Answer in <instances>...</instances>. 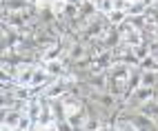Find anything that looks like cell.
I'll use <instances>...</instances> for the list:
<instances>
[{
	"mask_svg": "<svg viewBox=\"0 0 158 131\" xmlns=\"http://www.w3.org/2000/svg\"><path fill=\"white\" fill-rule=\"evenodd\" d=\"M94 5H96L98 14L102 16H109L114 9H116V0H94Z\"/></svg>",
	"mask_w": 158,
	"mask_h": 131,
	"instance_id": "10",
	"label": "cell"
},
{
	"mask_svg": "<svg viewBox=\"0 0 158 131\" xmlns=\"http://www.w3.org/2000/svg\"><path fill=\"white\" fill-rule=\"evenodd\" d=\"M140 2H143L145 7H156V5H158V0H140Z\"/></svg>",
	"mask_w": 158,
	"mask_h": 131,
	"instance_id": "14",
	"label": "cell"
},
{
	"mask_svg": "<svg viewBox=\"0 0 158 131\" xmlns=\"http://www.w3.org/2000/svg\"><path fill=\"white\" fill-rule=\"evenodd\" d=\"M25 111H16V109H11V111H2V127L7 129H16L20 125V120H23Z\"/></svg>",
	"mask_w": 158,
	"mask_h": 131,
	"instance_id": "6",
	"label": "cell"
},
{
	"mask_svg": "<svg viewBox=\"0 0 158 131\" xmlns=\"http://www.w3.org/2000/svg\"><path fill=\"white\" fill-rule=\"evenodd\" d=\"M134 53H136V58L143 62L147 56H152V53H149V42L145 40V42H140V45H136V47H134Z\"/></svg>",
	"mask_w": 158,
	"mask_h": 131,
	"instance_id": "12",
	"label": "cell"
},
{
	"mask_svg": "<svg viewBox=\"0 0 158 131\" xmlns=\"http://www.w3.org/2000/svg\"><path fill=\"white\" fill-rule=\"evenodd\" d=\"M27 2H29V5H31V7H36V5H38V2H40V0H27Z\"/></svg>",
	"mask_w": 158,
	"mask_h": 131,
	"instance_id": "17",
	"label": "cell"
},
{
	"mask_svg": "<svg viewBox=\"0 0 158 131\" xmlns=\"http://www.w3.org/2000/svg\"><path fill=\"white\" fill-rule=\"evenodd\" d=\"M156 98H158V87H156Z\"/></svg>",
	"mask_w": 158,
	"mask_h": 131,
	"instance_id": "18",
	"label": "cell"
},
{
	"mask_svg": "<svg viewBox=\"0 0 158 131\" xmlns=\"http://www.w3.org/2000/svg\"><path fill=\"white\" fill-rule=\"evenodd\" d=\"M67 2H69V5H76V7H80L82 2H87V0H67Z\"/></svg>",
	"mask_w": 158,
	"mask_h": 131,
	"instance_id": "15",
	"label": "cell"
},
{
	"mask_svg": "<svg viewBox=\"0 0 158 131\" xmlns=\"http://www.w3.org/2000/svg\"><path fill=\"white\" fill-rule=\"evenodd\" d=\"M87 120H89V113H87V104H85V109H80V111L71 113V116H67V122H69L73 129H76V131H82V129H85Z\"/></svg>",
	"mask_w": 158,
	"mask_h": 131,
	"instance_id": "5",
	"label": "cell"
},
{
	"mask_svg": "<svg viewBox=\"0 0 158 131\" xmlns=\"http://www.w3.org/2000/svg\"><path fill=\"white\" fill-rule=\"evenodd\" d=\"M107 20H109L111 27H120L125 20H127V14H125V11H118V9H114V11L107 16Z\"/></svg>",
	"mask_w": 158,
	"mask_h": 131,
	"instance_id": "11",
	"label": "cell"
},
{
	"mask_svg": "<svg viewBox=\"0 0 158 131\" xmlns=\"http://www.w3.org/2000/svg\"><path fill=\"white\" fill-rule=\"evenodd\" d=\"M45 71L51 76V78H67V76L71 73L69 69V62L62 58V60H49V62H43Z\"/></svg>",
	"mask_w": 158,
	"mask_h": 131,
	"instance_id": "1",
	"label": "cell"
},
{
	"mask_svg": "<svg viewBox=\"0 0 158 131\" xmlns=\"http://www.w3.org/2000/svg\"><path fill=\"white\" fill-rule=\"evenodd\" d=\"M45 131H58V127H56V122H51V125H47V127H45Z\"/></svg>",
	"mask_w": 158,
	"mask_h": 131,
	"instance_id": "16",
	"label": "cell"
},
{
	"mask_svg": "<svg viewBox=\"0 0 158 131\" xmlns=\"http://www.w3.org/2000/svg\"><path fill=\"white\" fill-rule=\"evenodd\" d=\"M129 69H131V67H127L125 62H114V67L107 71V76H109V78H114V80H127Z\"/></svg>",
	"mask_w": 158,
	"mask_h": 131,
	"instance_id": "8",
	"label": "cell"
},
{
	"mask_svg": "<svg viewBox=\"0 0 158 131\" xmlns=\"http://www.w3.org/2000/svg\"><path fill=\"white\" fill-rule=\"evenodd\" d=\"M85 58H91L89 56V47L85 45V42L73 40L71 47H69V51H67V56H65V60L71 64V62H78V60H85Z\"/></svg>",
	"mask_w": 158,
	"mask_h": 131,
	"instance_id": "2",
	"label": "cell"
},
{
	"mask_svg": "<svg viewBox=\"0 0 158 131\" xmlns=\"http://www.w3.org/2000/svg\"><path fill=\"white\" fill-rule=\"evenodd\" d=\"M102 120L100 118H96V116H89V120H87V125H85V129L82 131H100L102 129Z\"/></svg>",
	"mask_w": 158,
	"mask_h": 131,
	"instance_id": "13",
	"label": "cell"
},
{
	"mask_svg": "<svg viewBox=\"0 0 158 131\" xmlns=\"http://www.w3.org/2000/svg\"><path fill=\"white\" fill-rule=\"evenodd\" d=\"M36 67L38 64H25V67H20L18 76H16V84L18 87H31V80H34V73H36Z\"/></svg>",
	"mask_w": 158,
	"mask_h": 131,
	"instance_id": "3",
	"label": "cell"
},
{
	"mask_svg": "<svg viewBox=\"0 0 158 131\" xmlns=\"http://www.w3.org/2000/svg\"><path fill=\"white\" fill-rule=\"evenodd\" d=\"M87 82H89V87L94 91L105 93V91H107V84H109V76L107 73H91L87 78Z\"/></svg>",
	"mask_w": 158,
	"mask_h": 131,
	"instance_id": "4",
	"label": "cell"
},
{
	"mask_svg": "<svg viewBox=\"0 0 158 131\" xmlns=\"http://www.w3.org/2000/svg\"><path fill=\"white\" fill-rule=\"evenodd\" d=\"M116 127H118V131H138V127L134 125V120L129 116H118L116 118Z\"/></svg>",
	"mask_w": 158,
	"mask_h": 131,
	"instance_id": "9",
	"label": "cell"
},
{
	"mask_svg": "<svg viewBox=\"0 0 158 131\" xmlns=\"http://www.w3.org/2000/svg\"><path fill=\"white\" fill-rule=\"evenodd\" d=\"M138 113L152 118V120H158V98H152V100H147L138 107Z\"/></svg>",
	"mask_w": 158,
	"mask_h": 131,
	"instance_id": "7",
	"label": "cell"
}]
</instances>
